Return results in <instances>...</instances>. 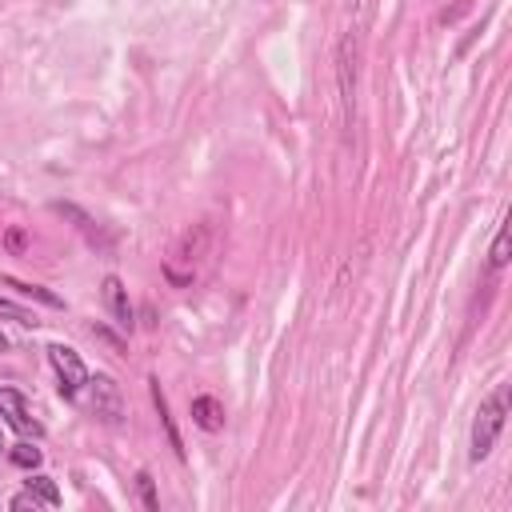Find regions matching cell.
<instances>
[{"instance_id": "obj_11", "label": "cell", "mask_w": 512, "mask_h": 512, "mask_svg": "<svg viewBox=\"0 0 512 512\" xmlns=\"http://www.w3.org/2000/svg\"><path fill=\"white\" fill-rule=\"evenodd\" d=\"M8 460H12L16 468H28V472H32V468H40L44 452H40L36 444H12V448H8Z\"/></svg>"}, {"instance_id": "obj_13", "label": "cell", "mask_w": 512, "mask_h": 512, "mask_svg": "<svg viewBox=\"0 0 512 512\" xmlns=\"http://www.w3.org/2000/svg\"><path fill=\"white\" fill-rule=\"evenodd\" d=\"M0 320H12V324H20V328H36V324H40L36 312H28V308H20V304H12V300H4V296H0Z\"/></svg>"}, {"instance_id": "obj_2", "label": "cell", "mask_w": 512, "mask_h": 512, "mask_svg": "<svg viewBox=\"0 0 512 512\" xmlns=\"http://www.w3.org/2000/svg\"><path fill=\"white\" fill-rule=\"evenodd\" d=\"M208 244H212L208 228H204V224H192V228L176 240L172 256L164 260V276H168V284L188 288V284H192V276H196V268H200V264H204V256H208Z\"/></svg>"}, {"instance_id": "obj_17", "label": "cell", "mask_w": 512, "mask_h": 512, "mask_svg": "<svg viewBox=\"0 0 512 512\" xmlns=\"http://www.w3.org/2000/svg\"><path fill=\"white\" fill-rule=\"evenodd\" d=\"M8 508H32V512H36V508H44V504H40V500H36V496L24 488L20 496H12V500H8Z\"/></svg>"}, {"instance_id": "obj_12", "label": "cell", "mask_w": 512, "mask_h": 512, "mask_svg": "<svg viewBox=\"0 0 512 512\" xmlns=\"http://www.w3.org/2000/svg\"><path fill=\"white\" fill-rule=\"evenodd\" d=\"M488 264H492V272H500V268L508 264V220H500V228H496V240H492Z\"/></svg>"}, {"instance_id": "obj_8", "label": "cell", "mask_w": 512, "mask_h": 512, "mask_svg": "<svg viewBox=\"0 0 512 512\" xmlns=\"http://www.w3.org/2000/svg\"><path fill=\"white\" fill-rule=\"evenodd\" d=\"M192 424L204 432H220L224 428V404L216 396H196L192 400Z\"/></svg>"}, {"instance_id": "obj_15", "label": "cell", "mask_w": 512, "mask_h": 512, "mask_svg": "<svg viewBox=\"0 0 512 512\" xmlns=\"http://www.w3.org/2000/svg\"><path fill=\"white\" fill-rule=\"evenodd\" d=\"M136 488H140V504H144L148 512H156V508H160V500H156V488H152V476H148V472H140V476H136Z\"/></svg>"}, {"instance_id": "obj_4", "label": "cell", "mask_w": 512, "mask_h": 512, "mask_svg": "<svg viewBox=\"0 0 512 512\" xmlns=\"http://www.w3.org/2000/svg\"><path fill=\"white\" fill-rule=\"evenodd\" d=\"M336 80H340V104H344V128L356 120V36L344 32L336 48Z\"/></svg>"}, {"instance_id": "obj_9", "label": "cell", "mask_w": 512, "mask_h": 512, "mask_svg": "<svg viewBox=\"0 0 512 512\" xmlns=\"http://www.w3.org/2000/svg\"><path fill=\"white\" fill-rule=\"evenodd\" d=\"M152 384V404H156V416H160V424H164V432H168V444H172V452L184 460V440H180V432H176V424H172V416H168V400H164V392H160V380H148Z\"/></svg>"}, {"instance_id": "obj_6", "label": "cell", "mask_w": 512, "mask_h": 512, "mask_svg": "<svg viewBox=\"0 0 512 512\" xmlns=\"http://www.w3.org/2000/svg\"><path fill=\"white\" fill-rule=\"evenodd\" d=\"M100 296H104V308L112 312V320L128 332V328H132V304H128V288H124V280L108 272V276L100 280Z\"/></svg>"}, {"instance_id": "obj_5", "label": "cell", "mask_w": 512, "mask_h": 512, "mask_svg": "<svg viewBox=\"0 0 512 512\" xmlns=\"http://www.w3.org/2000/svg\"><path fill=\"white\" fill-rule=\"evenodd\" d=\"M84 392H88V412L96 420H104V424H120L124 420V396H120L112 376H88Z\"/></svg>"}, {"instance_id": "obj_1", "label": "cell", "mask_w": 512, "mask_h": 512, "mask_svg": "<svg viewBox=\"0 0 512 512\" xmlns=\"http://www.w3.org/2000/svg\"><path fill=\"white\" fill-rule=\"evenodd\" d=\"M504 420H508V384H496L480 408H476V420H472V444H468V456L480 464L488 460V452L496 448L500 432H504Z\"/></svg>"}, {"instance_id": "obj_3", "label": "cell", "mask_w": 512, "mask_h": 512, "mask_svg": "<svg viewBox=\"0 0 512 512\" xmlns=\"http://www.w3.org/2000/svg\"><path fill=\"white\" fill-rule=\"evenodd\" d=\"M48 360H52V368H56V388H60V396L64 400H80V392H84V384H88V368H84V360H80V352L76 348H68V344H52L48 348Z\"/></svg>"}, {"instance_id": "obj_10", "label": "cell", "mask_w": 512, "mask_h": 512, "mask_svg": "<svg viewBox=\"0 0 512 512\" xmlns=\"http://www.w3.org/2000/svg\"><path fill=\"white\" fill-rule=\"evenodd\" d=\"M28 492L44 504V508H60V488L52 476H28Z\"/></svg>"}, {"instance_id": "obj_18", "label": "cell", "mask_w": 512, "mask_h": 512, "mask_svg": "<svg viewBox=\"0 0 512 512\" xmlns=\"http://www.w3.org/2000/svg\"><path fill=\"white\" fill-rule=\"evenodd\" d=\"M4 348H8V336H4V332H0V352H4Z\"/></svg>"}, {"instance_id": "obj_7", "label": "cell", "mask_w": 512, "mask_h": 512, "mask_svg": "<svg viewBox=\"0 0 512 512\" xmlns=\"http://www.w3.org/2000/svg\"><path fill=\"white\" fill-rule=\"evenodd\" d=\"M0 416L16 428V432H32V436H40V424L28 416V404H24V396L16 392V388H0Z\"/></svg>"}, {"instance_id": "obj_19", "label": "cell", "mask_w": 512, "mask_h": 512, "mask_svg": "<svg viewBox=\"0 0 512 512\" xmlns=\"http://www.w3.org/2000/svg\"><path fill=\"white\" fill-rule=\"evenodd\" d=\"M0 448H4V424H0Z\"/></svg>"}, {"instance_id": "obj_14", "label": "cell", "mask_w": 512, "mask_h": 512, "mask_svg": "<svg viewBox=\"0 0 512 512\" xmlns=\"http://www.w3.org/2000/svg\"><path fill=\"white\" fill-rule=\"evenodd\" d=\"M8 288H16L20 296L40 300V304H48V308H60V296H56V292H48V288H40V284H20V280H8Z\"/></svg>"}, {"instance_id": "obj_16", "label": "cell", "mask_w": 512, "mask_h": 512, "mask_svg": "<svg viewBox=\"0 0 512 512\" xmlns=\"http://www.w3.org/2000/svg\"><path fill=\"white\" fill-rule=\"evenodd\" d=\"M4 248H8L12 256H20V252L28 248V236H24V228H8V232H4Z\"/></svg>"}]
</instances>
